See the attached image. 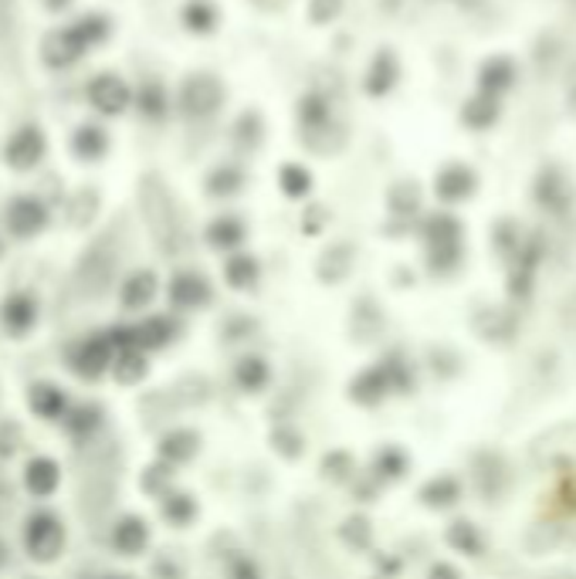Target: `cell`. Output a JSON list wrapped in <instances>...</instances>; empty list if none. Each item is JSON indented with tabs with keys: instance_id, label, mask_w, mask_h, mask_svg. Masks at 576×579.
Here are the masks:
<instances>
[{
	"instance_id": "obj_41",
	"label": "cell",
	"mask_w": 576,
	"mask_h": 579,
	"mask_svg": "<svg viewBox=\"0 0 576 579\" xmlns=\"http://www.w3.org/2000/svg\"><path fill=\"white\" fill-rule=\"evenodd\" d=\"M143 373H146V362H143L139 353H126L123 359H119V366H115V377L123 380V383H136Z\"/></svg>"
},
{
	"instance_id": "obj_18",
	"label": "cell",
	"mask_w": 576,
	"mask_h": 579,
	"mask_svg": "<svg viewBox=\"0 0 576 579\" xmlns=\"http://www.w3.org/2000/svg\"><path fill=\"white\" fill-rule=\"evenodd\" d=\"M45 157V136L35 126H24L8 143V163L17 170H32Z\"/></svg>"
},
{
	"instance_id": "obj_48",
	"label": "cell",
	"mask_w": 576,
	"mask_h": 579,
	"mask_svg": "<svg viewBox=\"0 0 576 579\" xmlns=\"http://www.w3.org/2000/svg\"><path fill=\"white\" fill-rule=\"evenodd\" d=\"M4 559H8V549H4V542H0V566H4Z\"/></svg>"
},
{
	"instance_id": "obj_51",
	"label": "cell",
	"mask_w": 576,
	"mask_h": 579,
	"mask_svg": "<svg viewBox=\"0 0 576 579\" xmlns=\"http://www.w3.org/2000/svg\"><path fill=\"white\" fill-rule=\"evenodd\" d=\"M550 579H576V576H550Z\"/></svg>"
},
{
	"instance_id": "obj_17",
	"label": "cell",
	"mask_w": 576,
	"mask_h": 579,
	"mask_svg": "<svg viewBox=\"0 0 576 579\" xmlns=\"http://www.w3.org/2000/svg\"><path fill=\"white\" fill-rule=\"evenodd\" d=\"M170 301L176 309H200V305L210 301V285L204 274L197 271H180L170 282Z\"/></svg>"
},
{
	"instance_id": "obj_20",
	"label": "cell",
	"mask_w": 576,
	"mask_h": 579,
	"mask_svg": "<svg viewBox=\"0 0 576 579\" xmlns=\"http://www.w3.org/2000/svg\"><path fill=\"white\" fill-rule=\"evenodd\" d=\"M149 542V529L143 518L136 515H126V518H119L115 529H112V545H115V553H123V556H139L143 549Z\"/></svg>"
},
{
	"instance_id": "obj_45",
	"label": "cell",
	"mask_w": 576,
	"mask_h": 579,
	"mask_svg": "<svg viewBox=\"0 0 576 579\" xmlns=\"http://www.w3.org/2000/svg\"><path fill=\"white\" fill-rule=\"evenodd\" d=\"M99 423V414L96 410H75V420H72V431H88V427Z\"/></svg>"
},
{
	"instance_id": "obj_24",
	"label": "cell",
	"mask_w": 576,
	"mask_h": 579,
	"mask_svg": "<svg viewBox=\"0 0 576 579\" xmlns=\"http://www.w3.org/2000/svg\"><path fill=\"white\" fill-rule=\"evenodd\" d=\"M38 319V309H35V298L32 295H11L4 301V309H0V322L11 335H24L27 329L35 325Z\"/></svg>"
},
{
	"instance_id": "obj_44",
	"label": "cell",
	"mask_w": 576,
	"mask_h": 579,
	"mask_svg": "<svg viewBox=\"0 0 576 579\" xmlns=\"http://www.w3.org/2000/svg\"><path fill=\"white\" fill-rule=\"evenodd\" d=\"M231 579H261V576H258V569H255L252 559H234V566H231Z\"/></svg>"
},
{
	"instance_id": "obj_36",
	"label": "cell",
	"mask_w": 576,
	"mask_h": 579,
	"mask_svg": "<svg viewBox=\"0 0 576 579\" xmlns=\"http://www.w3.org/2000/svg\"><path fill=\"white\" fill-rule=\"evenodd\" d=\"M170 335H173V322L170 319H149L136 329V343L139 346H149V349H157V346H167L170 343Z\"/></svg>"
},
{
	"instance_id": "obj_40",
	"label": "cell",
	"mask_w": 576,
	"mask_h": 579,
	"mask_svg": "<svg viewBox=\"0 0 576 579\" xmlns=\"http://www.w3.org/2000/svg\"><path fill=\"white\" fill-rule=\"evenodd\" d=\"M75 35H78L82 45L88 48V45H96V41H102V38L109 35V24H106V17H82V21L75 24Z\"/></svg>"
},
{
	"instance_id": "obj_49",
	"label": "cell",
	"mask_w": 576,
	"mask_h": 579,
	"mask_svg": "<svg viewBox=\"0 0 576 579\" xmlns=\"http://www.w3.org/2000/svg\"><path fill=\"white\" fill-rule=\"evenodd\" d=\"M106 579H133V576H106Z\"/></svg>"
},
{
	"instance_id": "obj_43",
	"label": "cell",
	"mask_w": 576,
	"mask_h": 579,
	"mask_svg": "<svg viewBox=\"0 0 576 579\" xmlns=\"http://www.w3.org/2000/svg\"><path fill=\"white\" fill-rule=\"evenodd\" d=\"M17 444H21V431L17 427H0V457H8V454H14L17 451Z\"/></svg>"
},
{
	"instance_id": "obj_15",
	"label": "cell",
	"mask_w": 576,
	"mask_h": 579,
	"mask_svg": "<svg viewBox=\"0 0 576 579\" xmlns=\"http://www.w3.org/2000/svg\"><path fill=\"white\" fill-rule=\"evenodd\" d=\"M424 207V194H420V183L404 176V180H393L387 187V210L390 218H401V221H410L417 218Z\"/></svg>"
},
{
	"instance_id": "obj_6",
	"label": "cell",
	"mask_w": 576,
	"mask_h": 579,
	"mask_svg": "<svg viewBox=\"0 0 576 579\" xmlns=\"http://www.w3.org/2000/svg\"><path fill=\"white\" fill-rule=\"evenodd\" d=\"M24 545H27V553H32V559H38V563L58 559V553L65 549L62 518L51 515V512L32 515V522H27V532H24Z\"/></svg>"
},
{
	"instance_id": "obj_28",
	"label": "cell",
	"mask_w": 576,
	"mask_h": 579,
	"mask_svg": "<svg viewBox=\"0 0 576 579\" xmlns=\"http://www.w3.org/2000/svg\"><path fill=\"white\" fill-rule=\"evenodd\" d=\"M157 274L154 271H136V274H130L126 279V285H123V305L126 309H146L149 301L157 298Z\"/></svg>"
},
{
	"instance_id": "obj_5",
	"label": "cell",
	"mask_w": 576,
	"mask_h": 579,
	"mask_svg": "<svg viewBox=\"0 0 576 579\" xmlns=\"http://www.w3.org/2000/svg\"><path fill=\"white\" fill-rule=\"evenodd\" d=\"M532 200L542 207V210H550V213H566L576 200V190H573V183L566 176V170L560 163H542L536 180H532Z\"/></svg>"
},
{
	"instance_id": "obj_22",
	"label": "cell",
	"mask_w": 576,
	"mask_h": 579,
	"mask_svg": "<svg viewBox=\"0 0 576 579\" xmlns=\"http://www.w3.org/2000/svg\"><path fill=\"white\" fill-rule=\"evenodd\" d=\"M316 187V176L306 163L298 160H289L279 167V190L289 197V200H306Z\"/></svg>"
},
{
	"instance_id": "obj_23",
	"label": "cell",
	"mask_w": 576,
	"mask_h": 579,
	"mask_svg": "<svg viewBox=\"0 0 576 579\" xmlns=\"http://www.w3.org/2000/svg\"><path fill=\"white\" fill-rule=\"evenodd\" d=\"M85 51V45H82V38L75 35V27H69V30H54V35L45 41V61L51 69H65V65H72V61L78 58Z\"/></svg>"
},
{
	"instance_id": "obj_19",
	"label": "cell",
	"mask_w": 576,
	"mask_h": 579,
	"mask_svg": "<svg viewBox=\"0 0 576 579\" xmlns=\"http://www.w3.org/2000/svg\"><path fill=\"white\" fill-rule=\"evenodd\" d=\"M245 180L248 176L237 163H218L215 170L204 176V190H207V197L228 200V197H237L241 190H245Z\"/></svg>"
},
{
	"instance_id": "obj_14",
	"label": "cell",
	"mask_w": 576,
	"mask_h": 579,
	"mask_svg": "<svg viewBox=\"0 0 576 579\" xmlns=\"http://www.w3.org/2000/svg\"><path fill=\"white\" fill-rule=\"evenodd\" d=\"M268 126H265V115L258 109H245L237 112V119L231 122V146L237 152H245V157H255V152L265 146Z\"/></svg>"
},
{
	"instance_id": "obj_42",
	"label": "cell",
	"mask_w": 576,
	"mask_h": 579,
	"mask_svg": "<svg viewBox=\"0 0 576 579\" xmlns=\"http://www.w3.org/2000/svg\"><path fill=\"white\" fill-rule=\"evenodd\" d=\"M163 512H167L170 522L184 526V522H191V518H194V502L187 495H173V498H167Z\"/></svg>"
},
{
	"instance_id": "obj_9",
	"label": "cell",
	"mask_w": 576,
	"mask_h": 579,
	"mask_svg": "<svg viewBox=\"0 0 576 579\" xmlns=\"http://www.w3.org/2000/svg\"><path fill=\"white\" fill-rule=\"evenodd\" d=\"M515 85H519V65H515L512 54L481 58V65L475 72V88L478 91H489V96H495V99H505Z\"/></svg>"
},
{
	"instance_id": "obj_25",
	"label": "cell",
	"mask_w": 576,
	"mask_h": 579,
	"mask_svg": "<svg viewBox=\"0 0 576 579\" xmlns=\"http://www.w3.org/2000/svg\"><path fill=\"white\" fill-rule=\"evenodd\" d=\"M353 258H356L353 244H346V241L332 244V248H326L322 258H319V279L329 282V285L343 282L346 274H350V268H353Z\"/></svg>"
},
{
	"instance_id": "obj_32",
	"label": "cell",
	"mask_w": 576,
	"mask_h": 579,
	"mask_svg": "<svg viewBox=\"0 0 576 579\" xmlns=\"http://www.w3.org/2000/svg\"><path fill=\"white\" fill-rule=\"evenodd\" d=\"M383 393H387V370L383 366H373V370H367L353 383V401H359V404H377Z\"/></svg>"
},
{
	"instance_id": "obj_13",
	"label": "cell",
	"mask_w": 576,
	"mask_h": 579,
	"mask_svg": "<svg viewBox=\"0 0 576 579\" xmlns=\"http://www.w3.org/2000/svg\"><path fill=\"white\" fill-rule=\"evenodd\" d=\"M109 362H112V340L109 335H93V340L78 343L75 353H72V370L85 380H99Z\"/></svg>"
},
{
	"instance_id": "obj_3",
	"label": "cell",
	"mask_w": 576,
	"mask_h": 579,
	"mask_svg": "<svg viewBox=\"0 0 576 579\" xmlns=\"http://www.w3.org/2000/svg\"><path fill=\"white\" fill-rule=\"evenodd\" d=\"M176 106L191 122H207L224 112L228 106V85L221 75L215 72H191L184 82H180L176 91Z\"/></svg>"
},
{
	"instance_id": "obj_29",
	"label": "cell",
	"mask_w": 576,
	"mask_h": 579,
	"mask_svg": "<svg viewBox=\"0 0 576 579\" xmlns=\"http://www.w3.org/2000/svg\"><path fill=\"white\" fill-rule=\"evenodd\" d=\"M258 274H261L258 261L252 255H245V251L231 255L228 264H224V279H228L231 288H252L258 282Z\"/></svg>"
},
{
	"instance_id": "obj_8",
	"label": "cell",
	"mask_w": 576,
	"mask_h": 579,
	"mask_svg": "<svg viewBox=\"0 0 576 579\" xmlns=\"http://www.w3.org/2000/svg\"><path fill=\"white\" fill-rule=\"evenodd\" d=\"M478 194V173L475 167L451 160L434 173V197L441 204H465Z\"/></svg>"
},
{
	"instance_id": "obj_46",
	"label": "cell",
	"mask_w": 576,
	"mask_h": 579,
	"mask_svg": "<svg viewBox=\"0 0 576 579\" xmlns=\"http://www.w3.org/2000/svg\"><path fill=\"white\" fill-rule=\"evenodd\" d=\"M275 441H282L279 447H282V451H285L289 457H295V454L302 451V447H295V444H302V441H298V438H295L292 431H279V438H275Z\"/></svg>"
},
{
	"instance_id": "obj_21",
	"label": "cell",
	"mask_w": 576,
	"mask_h": 579,
	"mask_svg": "<svg viewBox=\"0 0 576 579\" xmlns=\"http://www.w3.org/2000/svg\"><path fill=\"white\" fill-rule=\"evenodd\" d=\"M180 21H184L191 35H215L221 24V11L215 0H187L184 11H180Z\"/></svg>"
},
{
	"instance_id": "obj_47",
	"label": "cell",
	"mask_w": 576,
	"mask_h": 579,
	"mask_svg": "<svg viewBox=\"0 0 576 579\" xmlns=\"http://www.w3.org/2000/svg\"><path fill=\"white\" fill-rule=\"evenodd\" d=\"M431 579H462V576H458V569H454V566L438 563V566L431 569Z\"/></svg>"
},
{
	"instance_id": "obj_11",
	"label": "cell",
	"mask_w": 576,
	"mask_h": 579,
	"mask_svg": "<svg viewBox=\"0 0 576 579\" xmlns=\"http://www.w3.org/2000/svg\"><path fill=\"white\" fill-rule=\"evenodd\" d=\"M88 102H93L102 115H123L133 106V88L119 75L102 72L88 82Z\"/></svg>"
},
{
	"instance_id": "obj_34",
	"label": "cell",
	"mask_w": 576,
	"mask_h": 579,
	"mask_svg": "<svg viewBox=\"0 0 576 579\" xmlns=\"http://www.w3.org/2000/svg\"><path fill=\"white\" fill-rule=\"evenodd\" d=\"M160 454L167 457V461H191V457L197 454V434H191V431L167 434L160 444Z\"/></svg>"
},
{
	"instance_id": "obj_50",
	"label": "cell",
	"mask_w": 576,
	"mask_h": 579,
	"mask_svg": "<svg viewBox=\"0 0 576 579\" xmlns=\"http://www.w3.org/2000/svg\"><path fill=\"white\" fill-rule=\"evenodd\" d=\"M51 4H54V8H62V4H65V0H51Z\"/></svg>"
},
{
	"instance_id": "obj_7",
	"label": "cell",
	"mask_w": 576,
	"mask_h": 579,
	"mask_svg": "<svg viewBox=\"0 0 576 579\" xmlns=\"http://www.w3.org/2000/svg\"><path fill=\"white\" fill-rule=\"evenodd\" d=\"M401 78H404L401 54L393 48H377L367 61V69H363V91H367V99L380 102L401 85Z\"/></svg>"
},
{
	"instance_id": "obj_26",
	"label": "cell",
	"mask_w": 576,
	"mask_h": 579,
	"mask_svg": "<svg viewBox=\"0 0 576 579\" xmlns=\"http://www.w3.org/2000/svg\"><path fill=\"white\" fill-rule=\"evenodd\" d=\"M58 481H62V471H58V465L51 461V457H35L32 465H27L24 471V484H27V492L38 495V498H48Z\"/></svg>"
},
{
	"instance_id": "obj_4",
	"label": "cell",
	"mask_w": 576,
	"mask_h": 579,
	"mask_svg": "<svg viewBox=\"0 0 576 579\" xmlns=\"http://www.w3.org/2000/svg\"><path fill=\"white\" fill-rule=\"evenodd\" d=\"M112 274H115V248L109 241L96 244V248H88L85 258L78 261L75 268V292L82 298H96L109 288L112 282Z\"/></svg>"
},
{
	"instance_id": "obj_33",
	"label": "cell",
	"mask_w": 576,
	"mask_h": 579,
	"mask_svg": "<svg viewBox=\"0 0 576 579\" xmlns=\"http://www.w3.org/2000/svg\"><path fill=\"white\" fill-rule=\"evenodd\" d=\"M72 149L78 152L82 160H99L102 152L109 149V139H106V133L96 130V126H82V130L75 133V139H72Z\"/></svg>"
},
{
	"instance_id": "obj_39",
	"label": "cell",
	"mask_w": 576,
	"mask_h": 579,
	"mask_svg": "<svg viewBox=\"0 0 576 579\" xmlns=\"http://www.w3.org/2000/svg\"><path fill=\"white\" fill-rule=\"evenodd\" d=\"M265 380H268V366L261 362V359H245L237 366V383L245 386V390H261L265 386Z\"/></svg>"
},
{
	"instance_id": "obj_38",
	"label": "cell",
	"mask_w": 576,
	"mask_h": 579,
	"mask_svg": "<svg viewBox=\"0 0 576 579\" xmlns=\"http://www.w3.org/2000/svg\"><path fill=\"white\" fill-rule=\"evenodd\" d=\"M448 542H451L454 549H462V553H468V556H475L478 549H481V539H478V532H475L471 522H454V526L448 529Z\"/></svg>"
},
{
	"instance_id": "obj_30",
	"label": "cell",
	"mask_w": 576,
	"mask_h": 579,
	"mask_svg": "<svg viewBox=\"0 0 576 579\" xmlns=\"http://www.w3.org/2000/svg\"><path fill=\"white\" fill-rule=\"evenodd\" d=\"M32 410L38 414V417H45V420H51V417H58L62 414V407H65V396H62V390L58 386H51V383H35L32 386Z\"/></svg>"
},
{
	"instance_id": "obj_37",
	"label": "cell",
	"mask_w": 576,
	"mask_h": 579,
	"mask_svg": "<svg viewBox=\"0 0 576 579\" xmlns=\"http://www.w3.org/2000/svg\"><path fill=\"white\" fill-rule=\"evenodd\" d=\"M424 502L428 505H451V502H458V495H462V488H458V481L454 478H438V481H431L428 488H424Z\"/></svg>"
},
{
	"instance_id": "obj_2",
	"label": "cell",
	"mask_w": 576,
	"mask_h": 579,
	"mask_svg": "<svg viewBox=\"0 0 576 579\" xmlns=\"http://www.w3.org/2000/svg\"><path fill=\"white\" fill-rule=\"evenodd\" d=\"M420 234H424V244H428V264H431L434 274H451L462 264L465 227L454 213H448V210L428 213L420 224Z\"/></svg>"
},
{
	"instance_id": "obj_12",
	"label": "cell",
	"mask_w": 576,
	"mask_h": 579,
	"mask_svg": "<svg viewBox=\"0 0 576 579\" xmlns=\"http://www.w3.org/2000/svg\"><path fill=\"white\" fill-rule=\"evenodd\" d=\"M458 122L468 133H492L502 122V99L489 96V91H471L458 109Z\"/></svg>"
},
{
	"instance_id": "obj_1",
	"label": "cell",
	"mask_w": 576,
	"mask_h": 579,
	"mask_svg": "<svg viewBox=\"0 0 576 579\" xmlns=\"http://www.w3.org/2000/svg\"><path fill=\"white\" fill-rule=\"evenodd\" d=\"M139 204H143V218L149 224V234L157 237L160 248L167 255L184 248V221H180V207L160 176H143Z\"/></svg>"
},
{
	"instance_id": "obj_27",
	"label": "cell",
	"mask_w": 576,
	"mask_h": 579,
	"mask_svg": "<svg viewBox=\"0 0 576 579\" xmlns=\"http://www.w3.org/2000/svg\"><path fill=\"white\" fill-rule=\"evenodd\" d=\"M245 224H241L237 218H231V213H224V218H215L207 224V241H210V248H218V251H234L245 244Z\"/></svg>"
},
{
	"instance_id": "obj_10",
	"label": "cell",
	"mask_w": 576,
	"mask_h": 579,
	"mask_svg": "<svg viewBox=\"0 0 576 579\" xmlns=\"http://www.w3.org/2000/svg\"><path fill=\"white\" fill-rule=\"evenodd\" d=\"M336 119V109H332V99L326 96L322 88H309L302 91L295 99V130L298 136H309V133H319L326 126H332Z\"/></svg>"
},
{
	"instance_id": "obj_16",
	"label": "cell",
	"mask_w": 576,
	"mask_h": 579,
	"mask_svg": "<svg viewBox=\"0 0 576 579\" xmlns=\"http://www.w3.org/2000/svg\"><path fill=\"white\" fill-rule=\"evenodd\" d=\"M45 224H48V210L35 197H17L8 207V227L17 237H35Z\"/></svg>"
},
{
	"instance_id": "obj_35",
	"label": "cell",
	"mask_w": 576,
	"mask_h": 579,
	"mask_svg": "<svg viewBox=\"0 0 576 579\" xmlns=\"http://www.w3.org/2000/svg\"><path fill=\"white\" fill-rule=\"evenodd\" d=\"M346 11V0H306V21L312 27H329L336 24Z\"/></svg>"
},
{
	"instance_id": "obj_31",
	"label": "cell",
	"mask_w": 576,
	"mask_h": 579,
	"mask_svg": "<svg viewBox=\"0 0 576 579\" xmlns=\"http://www.w3.org/2000/svg\"><path fill=\"white\" fill-rule=\"evenodd\" d=\"M136 106H139L143 115L160 119V115H167V109H170V96H167V88H163L160 82H143L139 91H136Z\"/></svg>"
}]
</instances>
